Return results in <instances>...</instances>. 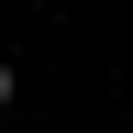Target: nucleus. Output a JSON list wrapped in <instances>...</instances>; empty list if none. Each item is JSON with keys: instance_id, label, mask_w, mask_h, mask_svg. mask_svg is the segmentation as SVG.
<instances>
[{"instance_id": "obj_1", "label": "nucleus", "mask_w": 133, "mask_h": 133, "mask_svg": "<svg viewBox=\"0 0 133 133\" xmlns=\"http://www.w3.org/2000/svg\"><path fill=\"white\" fill-rule=\"evenodd\" d=\"M11 89H22V78H11V56H0V111H11Z\"/></svg>"}]
</instances>
